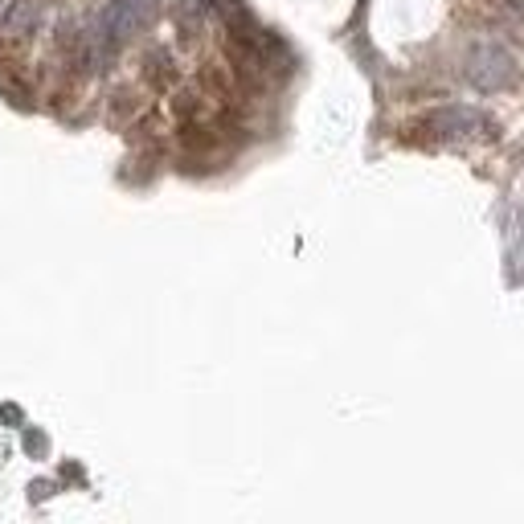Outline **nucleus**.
Segmentation results:
<instances>
[{"instance_id": "f03ea898", "label": "nucleus", "mask_w": 524, "mask_h": 524, "mask_svg": "<svg viewBox=\"0 0 524 524\" xmlns=\"http://www.w3.org/2000/svg\"><path fill=\"white\" fill-rule=\"evenodd\" d=\"M463 70H467V82L475 86V91H484V95L504 91V86L516 78L512 54L500 50V46H488V41H484V46H471V50H467Z\"/></svg>"}, {"instance_id": "f257e3e1", "label": "nucleus", "mask_w": 524, "mask_h": 524, "mask_svg": "<svg viewBox=\"0 0 524 524\" xmlns=\"http://www.w3.org/2000/svg\"><path fill=\"white\" fill-rule=\"evenodd\" d=\"M156 17V0H111L99 21V50L115 54L127 37H136Z\"/></svg>"}, {"instance_id": "20e7f679", "label": "nucleus", "mask_w": 524, "mask_h": 524, "mask_svg": "<svg viewBox=\"0 0 524 524\" xmlns=\"http://www.w3.org/2000/svg\"><path fill=\"white\" fill-rule=\"evenodd\" d=\"M37 17V0H13V9L5 13V33L9 37H21Z\"/></svg>"}, {"instance_id": "7ed1b4c3", "label": "nucleus", "mask_w": 524, "mask_h": 524, "mask_svg": "<svg viewBox=\"0 0 524 524\" xmlns=\"http://www.w3.org/2000/svg\"><path fill=\"white\" fill-rule=\"evenodd\" d=\"M422 127L439 140H463V136H475V131L484 127V115L471 111V107H439L422 119Z\"/></svg>"}]
</instances>
